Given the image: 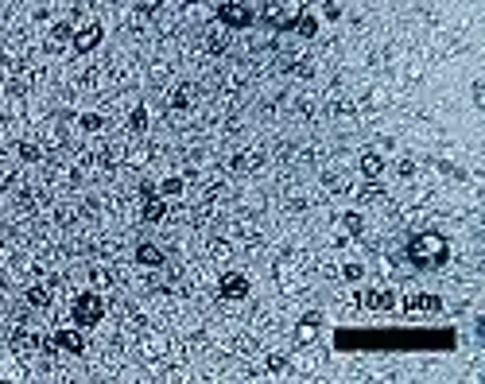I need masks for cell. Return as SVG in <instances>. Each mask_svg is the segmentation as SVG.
<instances>
[{
    "label": "cell",
    "instance_id": "cell-16",
    "mask_svg": "<svg viewBox=\"0 0 485 384\" xmlns=\"http://www.w3.org/2000/svg\"><path fill=\"white\" fill-rule=\"evenodd\" d=\"M206 50L210 55H221V50H226V32H221V27H210L206 32Z\"/></svg>",
    "mask_w": 485,
    "mask_h": 384
},
{
    "label": "cell",
    "instance_id": "cell-17",
    "mask_svg": "<svg viewBox=\"0 0 485 384\" xmlns=\"http://www.w3.org/2000/svg\"><path fill=\"white\" fill-rule=\"evenodd\" d=\"M27 303H32V307H47V303H50V287L47 284L27 287Z\"/></svg>",
    "mask_w": 485,
    "mask_h": 384
},
{
    "label": "cell",
    "instance_id": "cell-20",
    "mask_svg": "<svg viewBox=\"0 0 485 384\" xmlns=\"http://www.w3.org/2000/svg\"><path fill=\"white\" fill-rule=\"evenodd\" d=\"M159 194H163V198H175V194H183V179H179V175L163 179V183H159Z\"/></svg>",
    "mask_w": 485,
    "mask_h": 384
},
{
    "label": "cell",
    "instance_id": "cell-25",
    "mask_svg": "<svg viewBox=\"0 0 485 384\" xmlns=\"http://www.w3.org/2000/svg\"><path fill=\"white\" fill-rule=\"evenodd\" d=\"M186 4H198V0H186Z\"/></svg>",
    "mask_w": 485,
    "mask_h": 384
},
{
    "label": "cell",
    "instance_id": "cell-22",
    "mask_svg": "<svg viewBox=\"0 0 485 384\" xmlns=\"http://www.w3.org/2000/svg\"><path fill=\"white\" fill-rule=\"evenodd\" d=\"M101 125H105V121H101L97 113H86V117H82V128H86V132H97Z\"/></svg>",
    "mask_w": 485,
    "mask_h": 384
},
{
    "label": "cell",
    "instance_id": "cell-23",
    "mask_svg": "<svg viewBox=\"0 0 485 384\" xmlns=\"http://www.w3.org/2000/svg\"><path fill=\"white\" fill-rule=\"evenodd\" d=\"M342 221H346V229H350L353 237L361 233V217H357V214H342Z\"/></svg>",
    "mask_w": 485,
    "mask_h": 384
},
{
    "label": "cell",
    "instance_id": "cell-18",
    "mask_svg": "<svg viewBox=\"0 0 485 384\" xmlns=\"http://www.w3.org/2000/svg\"><path fill=\"white\" fill-rule=\"evenodd\" d=\"M292 32H299L303 39H310V35H318V20H315V16H307V12H303V16L295 20V27H292Z\"/></svg>",
    "mask_w": 485,
    "mask_h": 384
},
{
    "label": "cell",
    "instance_id": "cell-19",
    "mask_svg": "<svg viewBox=\"0 0 485 384\" xmlns=\"http://www.w3.org/2000/svg\"><path fill=\"white\" fill-rule=\"evenodd\" d=\"M128 128H132V132H144V128H148V109L144 105H136L132 113H128Z\"/></svg>",
    "mask_w": 485,
    "mask_h": 384
},
{
    "label": "cell",
    "instance_id": "cell-8",
    "mask_svg": "<svg viewBox=\"0 0 485 384\" xmlns=\"http://www.w3.org/2000/svg\"><path fill=\"white\" fill-rule=\"evenodd\" d=\"M218 295L221 299H245V295H249V280H245L241 272H229V276H221Z\"/></svg>",
    "mask_w": 485,
    "mask_h": 384
},
{
    "label": "cell",
    "instance_id": "cell-12",
    "mask_svg": "<svg viewBox=\"0 0 485 384\" xmlns=\"http://www.w3.org/2000/svg\"><path fill=\"white\" fill-rule=\"evenodd\" d=\"M385 156H381V151H365V156H361V175H369V179H381L385 175Z\"/></svg>",
    "mask_w": 485,
    "mask_h": 384
},
{
    "label": "cell",
    "instance_id": "cell-9",
    "mask_svg": "<svg viewBox=\"0 0 485 384\" xmlns=\"http://www.w3.org/2000/svg\"><path fill=\"white\" fill-rule=\"evenodd\" d=\"M101 35H105V32H101V24H86L82 32H74V50H78V55H90V50L101 43Z\"/></svg>",
    "mask_w": 485,
    "mask_h": 384
},
{
    "label": "cell",
    "instance_id": "cell-3",
    "mask_svg": "<svg viewBox=\"0 0 485 384\" xmlns=\"http://www.w3.org/2000/svg\"><path fill=\"white\" fill-rule=\"evenodd\" d=\"M70 315H74V322L82 326V330L86 326H97L101 318H105V299H101L97 292H82L74 299V307H70Z\"/></svg>",
    "mask_w": 485,
    "mask_h": 384
},
{
    "label": "cell",
    "instance_id": "cell-10",
    "mask_svg": "<svg viewBox=\"0 0 485 384\" xmlns=\"http://www.w3.org/2000/svg\"><path fill=\"white\" fill-rule=\"evenodd\" d=\"M50 342L59 345L62 353H82V350H86V338L78 334V330H59V334L50 338Z\"/></svg>",
    "mask_w": 485,
    "mask_h": 384
},
{
    "label": "cell",
    "instance_id": "cell-24",
    "mask_svg": "<svg viewBox=\"0 0 485 384\" xmlns=\"http://www.w3.org/2000/svg\"><path fill=\"white\" fill-rule=\"evenodd\" d=\"M0 245H4V226H0Z\"/></svg>",
    "mask_w": 485,
    "mask_h": 384
},
{
    "label": "cell",
    "instance_id": "cell-2",
    "mask_svg": "<svg viewBox=\"0 0 485 384\" xmlns=\"http://www.w3.org/2000/svg\"><path fill=\"white\" fill-rule=\"evenodd\" d=\"M307 12V4L303 0H272V4H264V12H260V20H264L272 32H292L295 20Z\"/></svg>",
    "mask_w": 485,
    "mask_h": 384
},
{
    "label": "cell",
    "instance_id": "cell-6",
    "mask_svg": "<svg viewBox=\"0 0 485 384\" xmlns=\"http://www.w3.org/2000/svg\"><path fill=\"white\" fill-rule=\"evenodd\" d=\"M357 303L365 310H392L396 307V295L392 292H381V287H365V292L357 295Z\"/></svg>",
    "mask_w": 485,
    "mask_h": 384
},
{
    "label": "cell",
    "instance_id": "cell-1",
    "mask_svg": "<svg viewBox=\"0 0 485 384\" xmlns=\"http://www.w3.org/2000/svg\"><path fill=\"white\" fill-rule=\"evenodd\" d=\"M404 256L411 268H423V272H435L451 260V241L443 233H416L404 245Z\"/></svg>",
    "mask_w": 485,
    "mask_h": 384
},
{
    "label": "cell",
    "instance_id": "cell-13",
    "mask_svg": "<svg viewBox=\"0 0 485 384\" xmlns=\"http://www.w3.org/2000/svg\"><path fill=\"white\" fill-rule=\"evenodd\" d=\"M136 260H140V264H148V268H159L168 256H163V249H159V245L144 241V245H136Z\"/></svg>",
    "mask_w": 485,
    "mask_h": 384
},
{
    "label": "cell",
    "instance_id": "cell-14",
    "mask_svg": "<svg viewBox=\"0 0 485 384\" xmlns=\"http://www.w3.org/2000/svg\"><path fill=\"white\" fill-rule=\"evenodd\" d=\"M318 326H322V318L318 315H307L299 326H295V342L299 345H307V342H315V334H318Z\"/></svg>",
    "mask_w": 485,
    "mask_h": 384
},
{
    "label": "cell",
    "instance_id": "cell-21",
    "mask_svg": "<svg viewBox=\"0 0 485 384\" xmlns=\"http://www.w3.org/2000/svg\"><path fill=\"white\" fill-rule=\"evenodd\" d=\"M342 276L350 280V284H357V280L365 276V268H361V264H346V268H342Z\"/></svg>",
    "mask_w": 485,
    "mask_h": 384
},
{
    "label": "cell",
    "instance_id": "cell-4",
    "mask_svg": "<svg viewBox=\"0 0 485 384\" xmlns=\"http://www.w3.org/2000/svg\"><path fill=\"white\" fill-rule=\"evenodd\" d=\"M218 24L233 27V32H245V27L257 24V12H252L245 0H226V4H218Z\"/></svg>",
    "mask_w": 485,
    "mask_h": 384
},
{
    "label": "cell",
    "instance_id": "cell-7",
    "mask_svg": "<svg viewBox=\"0 0 485 384\" xmlns=\"http://www.w3.org/2000/svg\"><path fill=\"white\" fill-rule=\"evenodd\" d=\"M404 310H408V315H439V310H443V299H439V295H408V299H404Z\"/></svg>",
    "mask_w": 485,
    "mask_h": 384
},
{
    "label": "cell",
    "instance_id": "cell-11",
    "mask_svg": "<svg viewBox=\"0 0 485 384\" xmlns=\"http://www.w3.org/2000/svg\"><path fill=\"white\" fill-rule=\"evenodd\" d=\"M194 97H198V85H194V82L175 85V90H171V109H191Z\"/></svg>",
    "mask_w": 485,
    "mask_h": 384
},
{
    "label": "cell",
    "instance_id": "cell-15",
    "mask_svg": "<svg viewBox=\"0 0 485 384\" xmlns=\"http://www.w3.org/2000/svg\"><path fill=\"white\" fill-rule=\"evenodd\" d=\"M62 43H74V27H70V24H55V27H50V47H62Z\"/></svg>",
    "mask_w": 485,
    "mask_h": 384
},
{
    "label": "cell",
    "instance_id": "cell-5",
    "mask_svg": "<svg viewBox=\"0 0 485 384\" xmlns=\"http://www.w3.org/2000/svg\"><path fill=\"white\" fill-rule=\"evenodd\" d=\"M140 198H144V221H163L168 217V202H163V194L156 186H144Z\"/></svg>",
    "mask_w": 485,
    "mask_h": 384
}]
</instances>
